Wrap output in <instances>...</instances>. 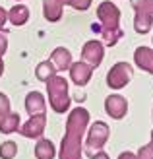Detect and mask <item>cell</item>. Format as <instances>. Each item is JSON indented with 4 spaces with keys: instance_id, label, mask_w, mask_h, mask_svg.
Wrapping results in <instances>:
<instances>
[{
    "instance_id": "1",
    "label": "cell",
    "mask_w": 153,
    "mask_h": 159,
    "mask_svg": "<svg viewBox=\"0 0 153 159\" xmlns=\"http://www.w3.org/2000/svg\"><path fill=\"white\" fill-rule=\"evenodd\" d=\"M89 124V113L83 107H76L68 115L66 132L60 146V159H82V138Z\"/></svg>"
},
{
    "instance_id": "2",
    "label": "cell",
    "mask_w": 153,
    "mask_h": 159,
    "mask_svg": "<svg viewBox=\"0 0 153 159\" xmlns=\"http://www.w3.org/2000/svg\"><path fill=\"white\" fill-rule=\"evenodd\" d=\"M97 20L99 25H93L95 31H99L105 45L115 47L120 39H122L124 31L120 27V10L115 2H109L105 0L97 6Z\"/></svg>"
},
{
    "instance_id": "3",
    "label": "cell",
    "mask_w": 153,
    "mask_h": 159,
    "mask_svg": "<svg viewBox=\"0 0 153 159\" xmlns=\"http://www.w3.org/2000/svg\"><path fill=\"white\" fill-rule=\"evenodd\" d=\"M47 95L49 103L54 113H66L70 109V93H68V82L62 76H52L47 80Z\"/></svg>"
},
{
    "instance_id": "4",
    "label": "cell",
    "mask_w": 153,
    "mask_h": 159,
    "mask_svg": "<svg viewBox=\"0 0 153 159\" xmlns=\"http://www.w3.org/2000/svg\"><path fill=\"white\" fill-rule=\"evenodd\" d=\"M134 8V29L136 33L146 35L153 27V0H130Z\"/></svg>"
},
{
    "instance_id": "5",
    "label": "cell",
    "mask_w": 153,
    "mask_h": 159,
    "mask_svg": "<svg viewBox=\"0 0 153 159\" xmlns=\"http://www.w3.org/2000/svg\"><path fill=\"white\" fill-rule=\"evenodd\" d=\"M110 136V128L107 124H105L103 120H95L91 126H89V130H87V142H85V146H87V153H95V152H99V149H103V146L107 144V140Z\"/></svg>"
},
{
    "instance_id": "6",
    "label": "cell",
    "mask_w": 153,
    "mask_h": 159,
    "mask_svg": "<svg viewBox=\"0 0 153 159\" xmlns=\"http://www.w3.org/2000/svg\"><path fill=\"white\" fill-rule=\"evenodd\" d=\"M132 76H134V68L128 62H116L107 74V85L110 89H122L124 85L130 84Z\"/></svg>"
},
{
    "instance_id": "7",
    "label": "cell",
    "mask_w": 153,
    "mask_h": 159,
    "mask_svg": "<svg viewBox=\"0 0 153 159\" xmlns=\"http://www.w3.org/2000/svg\"><path fill=\"white\" fill-rule=\"evenodd\" d=\"M47 126V115L45 113H37L31 115L29 120L20 128V134L23 138H41Z\"/></svg>"
},
{
    "instance_id": "8",
    "label": "cell",
    "mask_w": 153,
    "mask_h": 159,
    "mask_svg": "<svg viewBox=\"0 0 153 159\" xmlns=\"http://www.w3.org/2000/svg\"><path fill=\"white\" fill-rule=\"evenodd\" d=\"M103 57H105V45L101 41L91 39V41H87L83 45V49H82V60L87 62L89 66L97 68L103 62Z\"/></svg>"
},
{
    "instance_id": "9",
    "label": "cell",
    "mask_w": 153,
    "mask_h": 159,
    "mask_svg": "<svg viewBox=\"0 0 153 159\" xmlns=\"http://www.w3.org/2000/svg\"><path fill=\"white\" fill-rule=\"evenodd\" d=\"M93 66H89L87 62L83 60H79V62H72V66H70V78H72V82H74L76 85L79 87H83L89 84V80L93 76Z\"/></svg>"
},
{
    "instance_id": "10",
    "label": "cell",
    "mask_w": 153,
    "mask_h": 159,
    "mask_svg": "<svg viewBox=\"0 0 153 159\" xmlns=\"http://www.w3.org/2000/svg\"><path fill=\"white\" fill-rule=\"evenodd\" d=\"M105 111H107V115L120 120V118H124L126 113H128V101L122 97V95H109L107 99H105Z\"/></svg>"
},
{
    "instance_id": "11",
    "label": "cell",
    "mask_w": 153,
    "mask_h": 159,
    "mask_svg": "<svg viewBox=\"0 0 153 159\" xmlns=\"http://www.w3.org/2000/svg\"><path fill=\"white\" fill-rule=\"evenodd\" d=\"M134 62L143 72L153 74V49H149V47H138L134 51Z\"/></svg>"
},
{
    "instance_id": "12",
    "label": "cell",
    "mask_w": 153,
    "mask_h": 159,
    "mask_svg": "<svg viewBox=\"0 0 153 159\" xmlns=\"http://www.w3.org/2000/svg\"><path fill=\"white\" fill-rule=\"evenodd\" d=\"M49 60L54 64L56 72H64V70H70V66H72V52L68 49H64V47H56L51 52Z\"/></svg>"
},
{
    "instance_id": "13",
    "label": "cell",
    "mask_w": 153,
    "mask_h": 159,
    "mask_svg": "<svg viewBox=\"0 0 153 159\" xmlns=\"http://www.w3.org/2000/svg\"><path fill=\"white\" fill-rule=\"evenodd\" d=\"M62 10H64L62 0H43V16L47 21H51V23L60 21Z\"/></svg>"
},
{
    "instance_id": "14",
    "label": "cell",
    "mask_w": 153,
    "mask_h": 159,
    "mask_svg": "<svg viewBox=\"0 0 153 159\" xmlns=\"http://www.w3.org/2000/svg\"><path fill=\"white\" fill-rule=\"evenodd\" d=\"M47 109V103L41 91H29L27 97H25V111L31 115H37V113H45Z\"/></svg>"
},
{
    "instance_id": "15",
    "label": "cell",
    "mask_w": 153,
    "mask_h": 159,
    "mask_svg": "<svg viewBox=\"0 0 153 159\" xmlns=\"http://www.w3.org/2000/svg\"><path fill=\"white\" fill-rule=\"evenodd\" d=\"M8 20H10L12 25L21 27L29 21V8L25 4H16L10 12H8Z\"/></svg>"
},
{
    "instance_id": "16",
    "label": "cell",
    "mask_w": 153,
    "mask_h": 159,
    "mask_svg": "<svg viewBox=\"0 0 153 159\" xmlns=\"http://www.w3.org/2000/svg\"><path fill=\"white\" fill-rule=\"evenodd\" d=\"M16 130H20V115L18 113H12V111L0 115V132L12 134Z\"/></svg>"
},
{
    "instance_id": "17",
    "label": "cell",
    "mask_w": 153,
    "mask_h": 159,
    "mask_svg": "<svg viewBox=\"0 0 153 159\" xmlns=\"http://www.w3.org/2000/svg\"><path fill=\"white\" fill-rule=\"evenodd\" d=\"M56 155V149H54V144L47 138H39L37 146H35V157L37 159H54Z\"/></svg>"
},
{
    "instance_id": "18",
    "label": "cell",
    "mask_w": 153,
    "mask_h": 159,
    "mask_svg": "<svg viewBox=\"0 0 153 159\" xmlns=\"http://www.w3.org/2000/svg\"><path fill=\"white\" fill-rule=\"evenodd\" d=\"M56 74V68L51 60H43V62H39L37 68H35V76L39 82H47L49 78H52Z\"/></svg>"
},
{
    "instance_id": "19",
    "label": "cell",
    "mask_w": 153,
    "mask_h": 159,
    "mask_svg": "<svg viewBox=\"0 0 153 159\" xmlns=\"http://www.w3.org/2000/svg\"><path fill=\"white\" fill-rule=\"evenodd\" d=\"M16 153H18V144L16 142H4L2 146H0V157L2 159H14Z\"/></svg>"
},
{
    "instance_id": "20",
    "label": "cell",
    "mask_w": 153,
    "mask_h": 159,
    "mask_svg": "<svg viewBox=\"0 0 153 159\" xmlns=\"http://www.w3.org/2000/svg\"><path fill=\"white\" fill-rule=\"evenodd\" d=\"M62 2H64V6H72L78 12H85V10H89L93 0H62Z\"/></svg>"
},
{
    "instance_id": "21",
    "label": "cell",
    "mask_w": 153,
    "mask_h": 159,
    "mask_svg": "<svg viewBox=\"0 0 153 159\" xmlns=\"http://www.w3.org/2000/svg\"><path fill=\"white\" fill-rule=\"evenodd\" d=\"M138 159H153V149H151V146H143V148H140Z\"/></svg>"
},
{
    "instance_id": "22",
    "label": "cell",
    "mask_w": 153,
    "mask_h": 159,
    "mask_svg": "<svg viewBox=\"0 0 153 159\" xmlns=\"http://www.w3.org/2000/svg\"><path fill=\"white\" fill-rule=\"evenodd\" d=\"M10 111V99L6 97L4 93H0V115H4Z\"/></svg>"
},
{
    "instance_id": "23",
    "label": "cell",
    "mask_w": 153,
    "mask_h": 159,
    "mask_svg": "<svg viewBox=\"0 0 153 159\" xmlns=\"http://www.w3.org/2000/svg\"><path fill=\"white\" fill-rule=\"evenodd\" d=\"M8 49V35H6V31H0V57L6 52Z\"/></svg>"
},
{
    "instance_id": "24",
    "label": "cell",
    "mask_w": 153,
    "mask_h": 159,
    "mask_svg": "<svg viewBox=\"0 0 153 159\" xmlns=\"http://www.w3.org/2000/svg\"><path fill=\"white\" fill-rule=\"evenodd\" d=\"M91 159H110L107 153L103 152V149H99V152H95V153H91Z\"/></svg>"
},
{
    "instance_id": "25",
    "label": "cell",
    "mask_w": 153,
    "mask_h": 159,
    "mask_svg": "<svg viewBox=\"0 0 153 159\" xmlns=\"http://www.w3.org/2000/svg\"><path fill=\"white\" fill-rule=\"evenodd\" d=\"M6 21H8V12L4 10L2 6H0V27H2V25H4Z\"/></svg>"
},
{
    "instance_id": "26",
    "label": "cell",
    "mask_w": 153,
    "mask_h": 159,
    "mask_svg": "<svg viewBox=\"0 0 153 159\" xmlns=\"http://www.w3.org/2000/svg\"><path fill=\"white\" fill-rule=\"evenodd\" d=\"M118 159H138V155L132 153V152H124V153H120Z\"/></svg>"
},
{
    "instance_id": "27",
    "label": "cell",
    "mask_w": 153,
    "mask_h": 159,
    "mask_svg": "<svg viewBox=\"0 0 153 159\" xmlns=\"http://www.w3.org/2000/svg\"><path fill=\"white\" fill-rule=\"evenodd\" d=\"M2 72H4V62H2V57H0V76H2Z\"/></svg>"
},
{
    "instance_id": "28",
    "label": "cell",
    "mask_w": 153,
    "mask_h": 159,
    "mask_svg": "<svg viewBox=\"0 0 153 159\" xmlns=\"http://www.w3.org/2000/svg\"><path fill=\"white\" fill-rule=\"evenodd\" d=\"M149 146H151V149H153V130H151V144H149Z\"/></svg>"
}]
</instances>
